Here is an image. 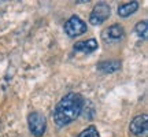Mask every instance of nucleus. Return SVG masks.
I'll use <instances>...</instances> for the list:
<instances>
[{
  "mask_svg": "<svg viewBox=\"0 0 148 137\" xmlns=\"http://www.w3.org/2000/svg\"><path fill=\"white\" fill-rule=\"evenodd\" d=\"M82 107H84L82 96L75 92H70L64 95L56 104L53 111V121L60 127L66 126L78 118L79 114L82 112Z\"/></svg>",
  "mask_w": 148,
  "mask_h": 137,
  "instance_id": "nucleus-1",
  "label": "nucleus"
},
{
  "mask_svg": "<svg viewBox=\"0 0 148 137\" xmlns=\"http://www.w3.org/2000/svg\"><path fill=\"white\" fill-rule=\"evenodd\" d=\"M27 125H29V130L33 136L41 137L45 133V129H47V119L42 114L33 111L27 116Z\"/></svg>",
  "mask_w": 148,
  "mask_h": 137,
  "instance_id": "nucleus-2",
  "label": "nucleus"
},
{
  "mask_svg": "<svg viewBox=\"0 0 148 137\" xmlns=\"http://www.w3.org/2000/svg\"><path fill=\"white\" fill-rule=\"evenodd\" d=\"M86 23H85L78 15H71L64 23V33L69 37H77L81 36L86 32Z\"/></svg>",
  "mask_w": 148,
  "mask_h": 137,
  "instance_id": "nucleus-3",
  "label": "nucleus"
},
{
  "mask_svg": "<svg viewBox=\"0 0 148 137\" xmlns=\"http://www.w3.org/2000/svg\"><path fill=\"white\" fill-rule=\"evenodd\" d=\"M110 14H111V8L107 3H104V1L97 3V4L93 7V10H92V12H90V15H89L90 25H95V26L101 25L104 21L108 19Z\"/></svg>",
  "mask_w": 148,
  "mask_h": 137,
  "instance_id": "nucleus-4",
  "label": "nucleus"
},
{
  "mask_svg": "<svg viewBox=\"0 0 148 137\" xmlns=\"http://www.w3.org/2000/svg\"><path fill=\"white\" fill-rule=\"evenodd\" d=\"M130 132L134 136L145 137L148 133V116L147 114L137 115L132 122H130Z\"/></svg>",
  "mask_w": 148,
  "mask_h": 137,
  "instance_id": "nucleus-5",
  "label": "nucleus"
},
{
  "mask_svg": "<svg viewBox=\"0 0 148 137\" xmlns=\"http://www.w3.org/2000/svg\"><path fill=\"white\" fill-rule=\"evenodd\" d=\"M99 48V44L95 38H88V40H82V41H78L74 44V49L78 51V52L82 53H90L96 51Z\"/></svg>",
  "mask_w": 148,
  "mask_h": 137,
  "instance_id": "nucleus-6",
  "label": "nucleus"
},
{
  "mask_svg": "<svg viewBox=\"0 0 148 137\" xmlns=\"http://www.w3.org/2000/svg\"><path fill=\"white\" fill-rule=\"evenodd\" d=\"M125 34V30H123V27L121 25H118V23H114V25H111L108 29H106L104 32H103V37L104 38H110V40H121L122 37Z\"/></svg>",
  "mask_w": 148,
  "mask_h": 137,
  "instance_id": "nucleus-7",
  "label": "nucleus"
},
{
  "mask_svg": "<svg viewBox=\"0 0 148 137\" xmlns=\"http://www.w3.org/2000/svg\"><path fill=\"white\" fill-rule=\"evenodd\" d=\"M121 68V62L116 59L111 60H103L100 63H97V70L101 73H115Z\"/></svg>",
  "mask_w": 148,
  "mask_h": 137,
  "instance_id": "nucleus-8",
  "label": "nucleus"
},
{
  "mask_svg": "<svg viewBox=\"0 0 148 137\" xmlns=\"http://www.w3.org/2000/svg\"><path fill=\"white\" fill-rule=\"evenodd\" d=\"M138 10V1H129V3H123L118 7V15L122 18L134 14Z\"/></svg>",
  "mask_w": 148,
  "mask_h": 137,
  "instance_id": "nucleus-9",
  "label": "nucleus"
},
{
  "mask_svg": "<svg viewBox=\"0 0 148 137\" xmlns=\"http://www.w3.org/2000/svg\"><path fill=\"white\" fill-rule=\"evenodd\" d=\"M78 137H100V134H99L97 129L93 125H90L89 127H86L85 130H82V132L79 133Z\"/></svg>",
  "mask_w": 148,
  "mask_h": 137,
  "instance_id": "nucleus-10",
  "label": "nucleus"
},
{
  "mask_svg": "<svg viewBox=\"0 0 148 137\" xmlns=\"http://www.w3.org/2000/svg\"><path fill=\"white\" fill-rule=\"evenodd\" d=\"M147 30H148V27H147V22L145 21L138 22L137 25H136V33H137L141 38H144V40L147 38Z\"/></svg>",
  "mask_w": 148,
  "mask_h": 137,
  "instance_id": "nucleus-11",
  "label": "nucleus"
}]
</instances>
